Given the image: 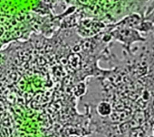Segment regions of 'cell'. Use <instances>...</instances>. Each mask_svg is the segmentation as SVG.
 Returning a JSON list of instances; mask_svg holds the SVG:
<instances>
[{
	"label": "cell",
	"instance_id": "cell-1",
	"mask_svg": "<svg viewBox=\"0 0 154 137\" xmlns=\"http://www.w3.org/2000/svg\"><path fill=\"white\" fill-rule=\"evenodd\" d=\"M97 112L101 117H108L110 115L112 112L111 105L108 102L102 101L97 105Z\"/></svg>",
	"mask_w": 154,
	"mask_h": 137
}]
</instances>
